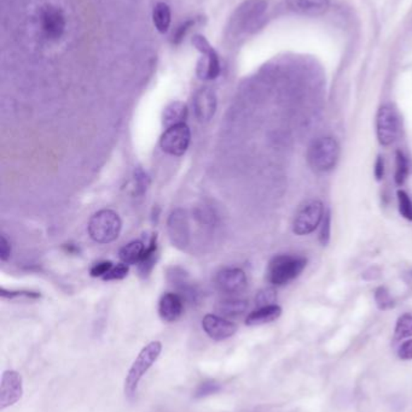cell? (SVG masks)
Returning a JSON list of instances; mask_svg holds the SVG:
<instances>
[{
    "instance_id": "obj_1",
    "label": "cell",
    "mask_w": 412,
    "mask_h": 412,
    "mask_svg": "<svg viewBox=\"0 0 412 412\" xmlns=\"http://www.w3.org/2000/svg\"><path fill=\"white\" fill-rule=\"evenodd\" d=\"M308 266V259L293 254H278L267 267V281L274 286H284L298 279Z\"/></svg>"
},
{
    "instance_id": "obj_2",
    "label": "cell",
    "mask_w": 412,
    "mask_h": 412,
    "mask_svg": "<svg viewBox=\"0 0 412 412\" xmlns=\"http://www.w3.org/2000/svg\"><path fill=\"white\" fill-rule=\"evenodd\" d=\"M161 351H162V344L160 342H152L139 352L135 362L132 363L125 379L123 391L127 398L130 399L135 398L140 380L143 379L144 375L147 374V370L159 359Z\"/></svg>"
},
{
    "instance_id": "obj_3",
    "label": "cell",
    "mask_w": 412,
    "mask_h": 412,
    "mask_svg": "<svg viewBox=\"0 0 412 412\" xmlns=\"http://www.w3.org/2000/svg\"><path fill=\"white\" fill-rule=\"evenodd\" d=\"M266 0H246L232 15L227 32L231 34V37H240L241 34L250 33L259 25V22L266 13Z\"/></svg>"
},
{
    "instance_id": "obj_4",
    "label": "cell",
    "mask_w": 412,
    "mask_h": 412,
    "mask_svg": "<svg viewBox=\"0 0 412 412\" xmlns=\"http://www.w3.org/2000/svg\"><path fill=\"white\" fill-rule=\"evenodd\" d=\"M340 145L332 137H322L312 142L308 151V163L315 173H328L337 167Z\"/></svg>"
},
{
    "instance_id": "obj_5",
    "label": "cell",
    "mask_w": 412,
    "mask_h": 412,
    "mask_svg": "<svg viewBox=\"0 0 412 412\" xmlns=\"http://www.w3.org/2000/svg\"><path fill=\"white\" fill-rule=\"evenodd\" d=\"M122 222L118 213L103 208L101 211L95 213L89 222L90 237L93 242L98 244H110L115 242L121 233Z\"/></svg>"
},
{
    "instance_id": "obj_6",
    "label": "cell",
    "mask_w": 412,
    "mask_h": 412,
    "mask_svg": "<svg viewBox=\"0 0 412 412\" xmlns=\"http://www.w3.org/2000/svg\"><path fill=\"white\" fill-rule=\"evenodd\" d=\"M38 23L44 38L57 42L62 38L67 28L64 13L56 5L45 4L39 10Z\"/></svg>"
},
{
    "instance_id": "obj_7",
    "label": "cell",
    "mask_w": 412,
    "mask_h": 412,
    "mask_svg": "<svg viewBox=\"0 0 412 412\" xmlns=\"http://www.w3.org/2000/svg\"><path fill=\"white\" fill-rule=\"evenodd\" d=\"M324 213L325 208L320 200L306 201L295 213L293 232L300 237L313 233L323 221Z\"/></svg>"
},
{
    "instance_id": "obj_8",
    "label": "cell",
    "mask_w": 412,
    "mask_h": 412,
    "mask_svg": "<svg viewBox=\"0 0 412 412\" xmlns=\"http://www.w3.org/2000/svg\"><path fill=\"white\" fill-rule=\"evenodd\" d=\"M399 116L391 104H384L379 108L376 116V133L382 146H389L399 135Z\"/></svg>"
},
{
    "instance_id": "obj_9",
    "label": "cell",
    "mask_w": 412,
    "mask_h": 412,
    "mask_svg": "<svg viewBox=\"0 0 412 412\" xmlns=\"http://www.w3.org/2000/svg\"><path fill=\"white\" fill-rule=\"evenodd\" d=\"M169 242L178 250L184 251L190 245L189 217L184 208H174L167 221Z\"/></svg>"
},
{
    "instance_id": "obj_10",
    "label": "cell",
    "mask_w": 412,
    "mask_h": 412,
    "mask_svg": "<svg viewBox=\"0 0 412 412\" xmlns=\"http://www.w3.org/2000/svg\"><path fill=\"white\" fill-rule=\"evenodd\" d=\"M191 132L186 123L173 125L161 135L160 146L164 152L171 156H183L189 149Z\"/></svg>"
},
{
    "instance_id": "obj_11",
    "label": "cell",
    "mask_w": 412,
    "mask_h": 412,
    "mask_svg": "<svg viewBox=\"0 0 412 412\" xmlns=\"http://www.w3.org/2000/svg\"><path fill=\"white\" fill-rule=\"evenodd\" d=\"M23 396V380L21 375L15 370H6L1 375L0 383V408L16 404Z\"/></svg>"
},
{
    "instance_id": "obj_12",
    "label": "cell",
    "mask_w": 412,
    "mask_h": 412,
    "mask_svg": "<svg viewBox=\"0 0 412 412\" xmlns=\"http://www.w3.org/2000/svg\"><path fill=\"white\" fill-rule=\"evenodd\" d=\"M202 328L210 339L217 342H223L229 337H234L238 329L231 320L213 313H208L203 317Z\"/></svg>"
},
{
    "instance_id": "obj_13",
    "label": "cell",
    "mask_w": 412,
    "mask_h": 412,
    "mask_svg": "<svg viewBox=\"0 0 412 412\" xmlns=\"http://www.w3.org/2000/svg\"><path fill=\"white\" fill-rule=\"evenodd\" d=\"M194 113L198 122L207 123L210 122L217 113V96L210 88H200L194 96Z\"/></svg>"
},
{
    "instance_id": "obj_14",
    "label": "cell",
    "mask_w": 412,
    "mask_h": 412,
    "mask_svg": "<svg viewBox=\"0 0 412 412\" xmlns=\"http://www.w3.org/2000/svg\"><path fill=\"white\" fill-rule=\"evenodd\" d=\"M217 286L220 291L227 294H237L247 288L248 280L244 271L238 268L224 269L217 275Z\"/></svg>"
},
{
    "instance_id": "obj_15",
    "label": "cell",
    "mask_w": 412,
    "mask_h": 412,
    "mask_svg": "<svg viewBox=\"0 0 412 412\" xmlns=\"http://www.w3.org/2000/svg\"><path fill=\"white\" fill-rule=\"evenodd\" d=\"M184 310V301L178 293H164L159 301V315L164 322H176Z\"/></svg>"
},
{
    "instance_id": "obj_16",
    "label": "cell",
    "mask_w": 412,
    "mask_h": 412,
    "mask_svg": "<svg viewBox=\"0 0 412 412\" xmlns=\"http://www.w3.org/2000/svg\"><path fill=\"white\" fill-rule=\"evenodd\" d=\"M222 73V64L219 59V54L214 49L202 54V57L198 59L196 65V75L202 81H213L217 80Z\"/></svg>"
},
{
    "instance_id": "obj_17",
    "label": "cell",
    "mask_w": 412,
    "mask_h": 412,
    "mask_svg": "<svg viewBox=\"0 0 412 412\" xmlns=\"http://www.w3.org/2000/svg\"><path fill=\"white\" fill-rule=\"evenodd\" d=\"M286 3L291 11L299 15L318 16L328 10L330 0H286Z\"/></svg>"
},
{
    "instance_id": "obj_18",
    "label": "cell",
    "mask_w": 412,
    "mask_h": 412,
    "mask_svg": "<svg viewBox=\"0 0 412 412\" xmlns=\"http://www.w3.org/2000/svg\"><path fill=\"white\" fill-rule=\"evenodd\" d=\"M145 244L147 249L144 252L143 258L137 264L139 276L143 279H147V276L152 274V269L155 268L156 262L159 259V246L156 234H152V237H149Z\"/></svg>"
},
{
    "instance_id": "obj_19",
    "label": "cell",
    "mask_w": 412,
    "mask_h": 412,
    "mask_svg": "<svg viewBox=\"0 0 412 412\" xmlns=\"http://www.w3.org/2000/svg\"><path fill=\"white\" fill-rule=\"evenodd\" d=\"M282 315V308L277 304L262 306L249 313L246 318V325L254 327V325H262L271 323L278 320Z\"/></svg>"
},
{
    "instance_id": "obj_20",
    "label": "cell",
    "mask_w": 412,
    "mask_h": 412,
    "mask_svg": "<svg viewBox=\"0 0 412 412\" xmlns=\"http://www.w3.org/2000/svg\"><path fill=\"white\" fill-rule=\"evenodd\" d=\"M167 279H169V282L172 283L173 286L179 288V291L183 293L181 298L184 296L191 300H194L196 298L198 293L195 291V288L191 286L189 275L186 270H183L181 268H169V271H167Z\"/></svg>"
},
{
    "instance_id": "obj_21",
    "label": "cell",
    "mask_w": 412,
    "mask_h": 412,
    "mask_svg": "<svg viewBox=\"0 0 412 412\" xmlns=\"http://www.w3.org/2000/svg\"><path fill=\"white\" fill-rule=\"evenodd\" d=\"M188 117V106L183 101H172L164 108L162 113V123L166 130L171 128L173 125L186 123Z\"/></svg>"
},
{
    "instance_id": "obj_22",
    "label": "cell",
    "mask_w": 412,
    "mask_h": 412,
    "mask_svg": "<svg viewBox=\"0 0 412 412\" xmlns=\"http://www.w3.org/2000/svg\"><path fill=\"white\" fill-rule=\"evenodd\" d=\"M145 249H147V244L143 240H135L122 247L119 252V257H120V261L127 266H135L143 258Z\"/></svg>"
},
{
    "instance_id": "obj_23",
    "label": "cell",
    "mask_w": 412,
    "mask_h": 412,
    "mask_svg": "<svg viewBox=\"0 0 412 412\" xmlns=\"http://www.w3.org/2000/svg\"><path fill=\"white\" fill-rule=\"evenodd\" d=\"M248 308V301L238 298H226V299L220 300L215 310L220 315L225 317H237L243 315Z\"/></svg>"
},
{
    "instance_id": "obj_24",
    "label": "cell",
    "mask_w": 412,
    "mask_h": 412,
    "mask_svg": "<svg viewBox=\"0 0 412 412\" xmlns=\"http://www.w3.org/2000/svg\"><path fill=\"white\" fill-rule=\"evenodd\" d=\"M152 22L159 33L166 34L169 32L171 22H172V13L169 5L164 1H160L154 6Z\"/></svg>"
},
{
    "instance_id": "obj_25",
    "label": "cell",
    "mask_w": 412,
    "mask_h": 412,
    "mask_svg": "<svg viewBox=\"0 0 412 412\" xmlns=\"http://www.w3.org/2000/svg\"><path fill=\"white\" fill-rule=\"evenodd\" d=\"M412 337V315L404 313L396 320L394 342H401Z\"/></svg>"
},
{
    "instance_id": "obj_26",
    "label": "cell",
    "mask_w": 412,
    "mask_h": 412,
    "mask_svg": "<svg viewBox=\"0 0 412 412\" xmlns=\"http://www.w3.org/2000/svg\"><path fill=\"white\" fill-rule=\"evenodd\" d=\"M408 161L401 151H396V175H394V181H396L398 186H403L405 181L408 180Z\"/></svg>"
},
{
    "instance_id": "obj_27",
    "label": "cell",
    "mask_w": 412,
    "mask_h": 412,
    "mask_svg": "<svg viewBox=\"0 0 412 412\" xmlns=\"http://www.w3.org/2000/svg\"><path fill=\"white\" fill-rule=\"evenodd\" d=\"M133 181H135V196H143L150 186V179L142 168H135V173H133Z\"/></svg>"
},
{
    "instance_id": "obj_28",
    "label": "cell",
    "mask_w": 412,
    "mask_h": 412,
    "mask_svg": "<svg viewBox=\"0 0 412 412\" xmlns=\"http://www.w3.org/2000/svg\"><path fill=\"white\" fill-rule=\"evenodd\" d=\"M398 196V208L399 213L404 217L405 220L412 221V199L406 192L399 189L396 192Z\"/></svg>"
},
{
    "instance_id": "obj_29",
    "label": "cell",
    "mask_w": 412,
    "mask_h": 412,
    "mask_svg": "<svg viewBox=\"0 0 412 412\" xmlns=\"http://www.w3.org/2000/svg\"><path fill=\"white\" fill-rule=\"evenodd\" d=\"M320 232V242L323 246H327L330 242V235H332V213L330 210H327L324 213L323 221Z\"/></svg>"
},
{
    "instance_id": "obj_30",
    "label": "cell",
    "mask_w": 412,
    "mask_h": 412,
    "mask_svg": "<svg viewBox=\"0 0 412 412\" xmlns=\"http://www.w3.org/2000/svg\"><path fill=\"white\" fill-rule=\"evenodd\" d=\"M128 271H130V268L127 264L122 262L118 263V264H114L109 273L105 275L102 280H104V281H119V280L125 279L128 275Z\"/></svg>"
},
{
    "instance_id": "obj_31",
    "label": "cell",
    "mask_w": 412,
    "mask_h": 412,
    "mask_svg": "<svg viewBox=\"0 0 412 412\" xmlns=\"http://www.w3.org/2000/svg\"><path fill=\"white\" fill-rule=\"evenodd\" d=\"M277 300V293L274 288H265L262 291L259 292L255 298V303H257L259 308L262 306H269V305H274Z\"/></svg>"
},
{
    "instance_id": "obj_32",
    "label": "cell",
    "mask_w": 412,
    "mask_h": 412,
    "mask_svg": "<svg viewBox=\"0 0 412 412\" xmlns=\"http://www.w3.org/2000/svg\"><path fill=\"white\" fill-rule=\"evenodd\" d=\"M375 300L380 310H388L393 308V300L387 288L379 287L375 291Z\"/></svg>"
},
{
    "instance_id": "obj_33",
    "label": "cell",
    "mask_w": 412,
    "mask_h": 412,
    "mask_svg": "<svg viewBox=\"0 0 412 412\" xmlns=\"http://www.w3.org/2000/svg\"><path fill=\"white\" fill-rule=\"evenodd\" d=\"M222 389V386L215 381H206L198 386V389L195 391V398H205V397L212 396L218 393Z\"/></svg>"
},
{
    "instance_id": "obj_34",
    "label": "cell",
    "mask_w": 412,
    "mask_h": 412,
    "mask_svg": "<svg viewBox=\"0 0 412 412\" xmlns=\"http://www.w3.org/2000/svg\"><path fill=\"white\" fill-rule=\"evenodd\" d=\"M196 25V18H190L188 21L183 22L179 27H178L176 33L173 34L172 42L174 45H181L183 40L186 39V34L189 33L191 28H194Z\"/></svg>"
},
{
    "instance_id": "obj_35",
    "label": "cell",
    "mask_w": 412,
    "mask_h": 412,
    "mask_svg": "<svg viewBox=\"0 0 412 412\" xmlns=\"http://www.w3.org/2000/svg\"><path fill=\"white\" fill-rule=\"evenodd\" d=\"M113 266L114 263L110 262V261H102V262L95 263L91 269H90V275L92 277H101V279H103L105 275L109 273Z\"/></svg>"
},
{
    "instance_id": "obj_36",
    "label": "cell",
    "mask_w": 412,
    "mask_h": 412,
    "mask_svg": "<svg viewBox=\"0 0 412 412\" xmlns=\"http://www.w3.org/2000/svg\"><path fill=\"white\" fill-rule=\"evenodd\" d=\"M0 296L1 298H8V299H13V298H32V299H38L40 298V294L37 292L30 291H6L5 288H1L0 291Z\"/></svg>"
},
{
    "instance_id": "obj_37",
    "label": "cell",
    "mask_w": 412,
    "mask_h": 412,
    "mask_svg": "<svg viewBox=\"0 0 412 412\" xmlns=\"http://www.w3.org/2000/svg\"><path fill=\"white\" fill-rule=\"evenodd\" d=\"M191 42H193V45H194L195 49L200 52V54H206L208 51L212 50L213 47L210 45V42L207 40L203 35L201 34H196L191 39Z\"/></svg>"
},
{
    "instance_id": "obj_38",
    "label": "cell",
    "mask_w": 412,
    "mask_h": 412,
    "mask_svg": "<svg viewBox=\"0 0 412 412\" xmlns=\"http://www.w3.org/2000/svg\"><path fill=\"white\" fill-rule=\"evenodd\" d=\"M398 357L401 361H411L412 359V339H408L405 340L401 345L399 346V349L396 351Z\"/></svg>"
},
{
    "instance_id": "obj_39",
    "label": "cell",
    "mask_w": 412,
    "mask_h": 412,
    "mask_svg": "<svg viewBox=\"0 0 412 412\" xmlns=\"http://www.w3.org/2000/svg\"><path fill=\"white\" fill-rule=\"evenodd\" d=\"M10 256H11V245H10V242L6 239V237L3 235L1 242H0V259L3 262H6L10 258Z\"/></svg>"
},
{
    "instance_id": "obj_40",
    "label": "cell",
    "mask_w": 412,
    "mask_h": 412,
    "mask_svg": "<svg viewBox=\"0 0 412 412\" xmlns=\"http://www.w3.org/2000/svg\"><path fill=\"white\" fill-rule=\"evenodd\" d=\"M374 175L379 182L382 181L383 176H384V159L381 154L377 156V159L375 162Z\"/></svg>"
},
{
    "instance_id": "obj_41",
    "label": "cell",
    "mask_w": 412,
    "mask_h": 412,
    "mask_svg": "<svg viewBox=\"0 0 412 412\" xmlns=\"http://www.w3.org/2000/svg\"><path fill=\"white\" fill-rule=\"evenodd\" d=\"M63 249L68 254H76L79 252V247L74 244H67V245L63 246Z\"/></svg>"
}]
</instances>
